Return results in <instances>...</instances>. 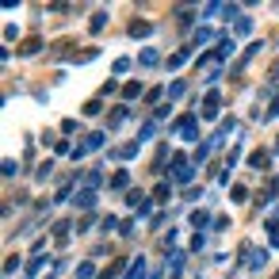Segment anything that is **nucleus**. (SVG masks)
Masks as SVG:
<instances>
[{
    "mask_svg": "<svg viewBox=\"0 0 279 279\" xmlns=\"http://www.w3.org/2000/svg\"><path fill=\"white\" fill-rule=\"evenodd\" d=\"M192 176H195V168L183 157H176V183H192Z\"/></svg>",
    "mask_w": 279,
    "mask_h": 279,
    "instance_id": "f257e3e1",
    "label": "nucleus"
},
{
    "mask_svg": "<svg viewBox=\"0 0 279 279\" xmlns=\"http://www.w3.org/2000/svg\"><path fill=\"white\" fill-rule=\"evenodd\" d=\"M249 165H253V168H260V172H264V168L271 165V157H268V153H264V149H256L253 157H249Z\"/></svg>",
    "mask_w": 279,
    "mask_h": 279,
    "instance_id": "f03ea898",
    "label": "nucleus"
},
{
    "mask_svg": "<svg viewBox=\"0 0 279 279\" xmlns=\"http://www.w3.org/2000/svg\"><path fill=\"white\" fill-rule=\"evenodd\" d=\"M180 134H183L188 142L195 138V119H192V115H188V119H180Z\"/></svg>",
    "mask_w": 279,
    "mask_h": 279,
    "instance_id": "7ed1b4c3",
    "label": "nucleus"
},
{
    "mask_svg": "<svg viewBox=\"0 0 279 279\" xmlns=\"http://www.w3.org/2000/svg\"><path fill=\"white\" fill-rule=\"evenodd\" d=\"M77 203H80V207H96V192H92V188H84V192L77 195Z\"/></svg>",
    "mask_w": 279,
    "mask_h": 279,
    "instance_id": "20e7f679",
    "label": "nucleus"
},
{
    "mask_svg": "<svg viewBox=\"0 0 279 279\" xmlns=\"http://www.w3.org/2000/svg\"><path fill=\"white\" fill-rule=\"evenodd\" d=\"M138 61H142V65H157L161 58H157V50H142V58H138Z\"/></svg>",
    "mask_w": 279,
    "mask_h": 279,
    "instance_id": "39448f33",
    "label": "nucleus"
},
{
    "mask_svg": "<svg viewBox=\"0 0 279 279\" xmlns=\"http://www.w3.org/2000/svg\"><path fill=\"white\" fill-rule=\"evenodd\" d=\"M104 23H107V12H96L92 16V31H104Z\"/></svg>",
    "mask_w": 279,
    "mask_h": 279,
    "instance_id": "423d86ee",
    "label": "nucleus"
},
{
    "mask_svg": "<svg viewBox=\"0 0 279 279\" xmlns=\"http://www.w3.org/2000/svg\"><path fill=\"white\" fill-rule=\"evenodd\" d=\"M180 268H183V253H176L172 260H168V271H172V275H176V271H180Z\"/></svg>",
    "mask_w": 279,
    "mask_h": 279,
    "instance_id": "0eeeda50",
    "label": "nucleus"
},
{
    "mask_svg": "<svg viewBox=\"0 0 279 279\" xmlns=\"http://www.w3.org/2000/svg\"><path fill=\"white\" fill-rule=\"evenodd\" d=\"M207 222H210L207 210H195V214H192V226H207Z\"/></svg>",
    "mask_w": 279,
    "mask_h": 279,
    "instance_id": "6e6552de",
    "label": "nucleus"
},
{
    "mask_svg": "<svg viewBox=\"0 0 279 279\" xmlns=\"http://www.w3.org/2000/svg\"><path fill=\"white\" fill-rule=\"evenodd\" d=\"M229 199H234V203H245V188H241V183H234V192H229Z\"/></svg>",
    "mask_w": 279,
    "mask_h": 279,
    "instance_id": "1a4fd4ad",
    "label": "nucleus"
},
{
    "mask_svg": "<svg viewBox=\"0 0 279 279\" xmlns=\"http://www.w3.org/2000/svg\"><path fill=\"white\" fill-rule=\"evenodd\" d=\"M92 271H96L92 264H80V268H77V279H92Z\"/></svg>",
    "mask_w": 279,
    "mask_h": 279,
    "instance_id": "9d476101",
    "label": "nucleus"
},
{
    "mask_svg": "<svg viewBox=\"0 0 279 279\" xmlns=\"http://www.w3.org/2000/svg\"><path fill=\"white\" fill-rule=\"evenodd\" d=\"M142 275H146V260H138V264L130 268V279H142Z\"/></svg>",
    "mask_w": 279,
    "mask_h": 279,
    "instance_id": "9b49d317",
    "label": "nucleus"
},
{
    "mask_svg": "<svg viewBox=\"0 0 279 279\" xmlns=\"http://www.w3.org/2000/svg\"><path fill=\"white\" fill-rule=\"evenodd\" d=\"M111 183H115V188H126V183H130V176H126V172H115Z\"/></svg>",
    "mask_w": 279,
    "mask_h": 279,
    "instance_id": "f8f14e48",
    "label": "nucleus"
},
{
    "mask_svg": "<svg viewBox=\"0 0 279 279\" xmlns=\"http://www.w3.org/2000/svg\"><path fill=\"white\" fill-rule=\"evenodd\" d=\"M275 279H279V275H275Z\"/></svg>",
    "mask_w": 279,
    "mask_h": 279,
    "instance_id": "ddd939ff",
    "label": "nucleus"
}]
</instances>
